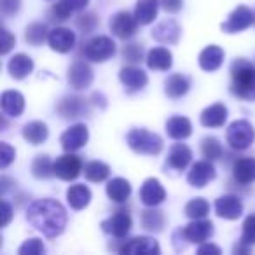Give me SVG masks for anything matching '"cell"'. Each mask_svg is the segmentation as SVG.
<instances>
[{
	"instance_id": "1",
	"label": "cell",
	"mask_w": 255,
	"mask_h": 255,
	"mask_svg": "<svg viewBox=\"0 0 255 255\" xmlns=\"http://www.w3.org/2000/svg\"><path fill=\"white\" fill-rule=\"evenodd\" d=\"M67 212L54 199H37L26 210V220L39 233L47 238H56L65 231L67 226Z\"/></svg>"
},
{
	"instance_id": "2",
	"label": "cell",
	"mask_w": 255,
	"mask_h": 255,
	"mask_svg": "<svg viewBox=\"0 0 255 255\" xmlns=\"http://www.w3.org/2000/svg\"><path fill=\"white\" fill-rule=\"evenodd\" d=\"M231 91L241 100H255V65L248 60H236L231 65Z\"/></svg>"
},
{
	"instance_id": "3",
	"label": "cell",
	"mask_w": 255,
	"mask_h": 255,
	"mask_svg": "<svg viewBox=\"0 0 255 255\" xmlns=\"http://www.w3.org/2000/svg\"><path fill=\"white\" fill-rule=\"evenodd\" d=\"M128 145L131 147L136 154H143V156H157L163 150V140L159 135L152 131H147L142 128L131 129L126 136Z\"/></svg>"
},
{
	"instance_id": "4",
	"label": "cell",
	"mask_w": 255,
	"mask_h": 255,
	"mask_svg": "<svg viewBox=\"0 0 255 255\" xmlns=\"http://www.w3.org/2000/svg\"><path fill=\"white\" fill-rule=\"evenodd\" d=\"M227 143L236 150H245L254 143L255 140V129L248 121L240 119L234 121L227 128Z\"/></svg>"
},
{
	"instance_id": "5",
	"label": "cell",
	"mask_w": 255,
	"mask_h": 255,
	"mask_svg": "<svg viewBox=\"0 0 255 255\" xmlns=\"http://www.w3.org/2000/svg\"><path fill=\"white\" fill-rule=\"evenodd\" d=\"M114 54H116V42L110 37H95L84 47V56L95 63H103Z\"/></svg>"
},
{
	"instance_id": "6",
	"label": "cell",
	"mask_w": 255,
	"mask_h": 255,
	"mask_svg": "<svg viewBox=\"0 0 255 255\" xmlns=\"http://www.w3.org/2000/svg\"><path fill=\"white\" fill-rule=\"evenodd\" d=\"M255 23V12L248 9L247 5H240L229 14L226 23H222V32L226 33H238L250 28Z\"/></svg>"
},
{
	"instance_id": "7",
	"label": "cell",
	"mask_w": 255,
	"mask_h": 255,
	"mask_svg": "<svg viewBox=\"0 0 255 255\" xmlns=\"http://www.w3.org/2000/svg\"><path fill=\"white\" fill-rule=\"evenodd\" d=\"M138 25L140 23L135 16H131L128 11H121L117 14H114L112 19H110V32L116 37H119V39L126 40L135 35Z\"/></svg>"
},
{
	"instance_id": "8",
	"label": "cell",
	"mask_w": 255,
	"mask_h": 255,
	"mask_svg": "<svg viewBox=\"0 0 255 255\" xmlns=\"http://www.w3.org/2000/svg\"><path fill=\"white\" fill-rule=\"evenodd\" d=\"M82 171V161L79 159L74 154H63L54 161V175H56L60 180L70 182L81 175Z\"/></svg>"
},
{
	"instance_id": "9",
	"label": "cell",
	"mask_w": 255,
	"mask_h": 255,
	"mask_svg": "<svg viewBox=\"0 0 255 255\" xmlns=\"http://www.w3.org/2000/svg\"><path fill=\"white\" fill-rule=\"evenodd\" d=\"M182 234H184V238H185L187 243L201 245V243H205L208 238H212L213 224L210 222V220H205V219H194L189 226L184 227Z\"/></svg>"
},
{
	"instance_id": "10",
	"label": "cell",
	"mask_w": 255,
	"mask_h": 255,
	"mask_svg": "<svg viewBox=\"0 0 255 255\" xmlns=\"http://www.w3.org/2000/svg\"><path fill=\"white\" fill-rule=\"evenodd\" d=\"M89 131L84 124H74L67 129V131L61 135L60 142L67 152H75V150L82 149V147L88 143Z\"/></svg>"
},
{
	"instance_id": "11",
	"label": "cell",
	"mask_w": 255,
	"mask_h": 255,
	"mask_svg": "<svg viewBox=\"0 0 255 255\" xmlns=\"http://www.w3.org/2000/svg\"><path fill=\"white\" fill-rule=\"evenodd\" d=\"M131 226H133V220L129 217V213L126 212H117L110 219L102 222V229L114 238H124L131 231Z\"/></svg>"
},
{
	"instance_id": "12",
	"label": "cell",
	"mask_w": 255,
	"mask_h": 255,
	"mask_svg": "<svg viewBox=\"0 0 255 255\" xmlns=\"http://www.w3.org/2000/svg\"><path fill=\"white\" fill-rule=\"evenodd\" d=\"M121 254H131V255H157L161 252L159 243H157L154 238H147V236H140V238H133V240L126 241L123 247L119 248Z\"/></svg>"
},
{
	"instance_id": "13",
	"label": "cell",
	"mask_w": 255,
	"mask_h": 255,
	"mask_svg": "<svg viewBox=\"0 0 255 255\" xmlns=\"http://www.w3.org/2000/svg\"><path fill=\"white\" fill-rule=\"evenodd\" d=\"M215 168H213V164L210 163L208 159L206 161H198V163L192 164L191 171H189L187 175V182L192 185V187H205L208 182H212L213 178H215Z\"/></svg>"
},
{
	"instance_id": "14",
	"label": "cell",
	"mask_w": 255,
	"mask_h": 255,
	"mask_svg": "<svg viewBox=\"0 0 255 255\" xmlns=\"http://www.w3.org/2000/svg\"><path fill=\"white\" fill-rule=\"evenodd\" d=\"M166 198V191L161 185V182L157 178H147L143 182L142 189H140V201L145 206H157L164 201Z\"/></svg>"
},
{
	"instance_id": "15",
	"label": "cell",
	"mask_w": 255,
	"mask_h": 255,
	"mask_svg": "<svg viewBox=\"0 0 255 255\" xmlns=\"http://www.w3.org/2000/svg\"><path fill=\"white\" fill-rule=\"evenodd\" d=\"M68 82L74 89H88L93 82V70L84 61H75L68 70Z\"/></svg>"
},
{
	"instance_id": "16",
	"label": "cell",
	"mask_w": 255,
	"mask_h": 255,
	"mask_svg": "<svg viewBox=\"0 0 255 255\" xmlns=\"http://www.w3.org/2000/svg\"><path fill=\"white\" fill-rule=\"evenodd\" d=\"M47 42L56 53H68L75 46V33L68 28H54L49 32Z\"/></svg>"
},
{
	"instance_id": "17",
	"label": "cell",
	"mask_w": 255,
	"mask_h": 255,
	"mask_svg": "<svg viewBox=\"0 0 255 255\" xmlns=\"http://www.w3.org/2000/svg\"><path fill=\"white\" fill-rule=\"evenodd\" d=\"M215 212L220 219L226 220H236L243 213V203L236 198V196H222L217 199L215 203Z\"/></svg>"
},
{
	"instance_id": "18",
	"label": "cell",
	"mask_w": 255,
	"mask_h": 255,
	"mask_svg": "<svg viewBox=\"0 0 255 255\" xmlns=\"http://www.w3.org/2000/svg\"><path fill=\"white\" fill-rule=\"evenodd\" d=\"M119 79H121V82H123L128 89H131V91L143 89L147 86V82H149L145 72H143L142 68H138V67H133V65L121 68Z\"/></svg>"
},
{
	"instance_id": "19",
	"label": "cell",
	"mask_w": 255,
	"mask_h": 255,
	"mask_svg": "<svg viewBox=\"0 0 255 255\" xmlns=\"http://www.w3.org/2000/svg\"><path fill=\"white\" fill-rule=\"evenodd\" d=\"M192 159V150L185 143H175L166 157V164L175 171H184Z\"/></svg>"
},
{
	"instance_id": "20",
	"label": "cell",
	"mask_w": 255,
	"mask_h": 255,
	"mask_svg": "<svg viewBox=\"0 0 255 255\" xmlns=\"http://www.w3.org/2000/svg\"><path fill=\"white\" fill-rule=\"evenodd\" d=\"M152 37L161 44H177L180 39V26L173 19L161 21L156 28L152 30Z\"/></svg>"
},
{
	"instance_id": "21",
	"label": "cell",
	"mask_w": 255,
	"mask_h": 255,
	"mask_svg": "<svg viewBox=\"0 0 255 255\" xmlns=\"http://www.w3.org/2000/svg\"><path fill=\"white\" fill-rule=\"evenodd\" d=\"M227 119V109L222 103H213V105L206 107L205 110L199 116V121H201L203 126L206 128H220L224 126Z\"/></svg>"
},
{
	"instance_id": "22",
	"label": "cell",
	"mask_w": 255,
	"mask_h": 255,
	"mask_svg": "<svg viewBox=\"0 0 255 255\" xmlns=\"http://www.w3.org/2000/svg\"><path fill=\"white\" fill-rule=\"evenodd\" d=\"M7 70L9 74H11V77L18 79V81H21V79L28 77L30 74H32L33 70V60L30 56H26V54H14V56L9 60L7 63Z\"/></svg>"
},
{
	"instance_id": "23",
	"label": "cell",
	"mask_w": 255,
	"mask_h": 255,
	"mask_svg": "<svg viewBox=\"0 0 255 255\" xmlns=\"http://www.w3.org/2000/svg\"><path fill=\"white\" fill-rule=\"evenodd\" d=\"M166 133L173 140H185L191 136L192 133V124L187 117L173 116L168 119L166 123Z\"/></svg>"
},
{
	"instance_id": "24",
	"label": "cell",
	"mask_w": 255,
	"mask_h": 255,
	"mask_svg": "<svg viewBox=\"0 0 255 255\" xmlns=\"http://www.w3.org/2000/svg\"><path fill=\"white\" fill-rule=\"evenodd\" d=\"M224 61V49L219 46H208L199 54V67L206 72H215Z\"/></svg>"
},
{
	"instance_id": "25",
	"label": "cell",
	"mask_w": 255,
	"mask_h": 255,
	"mask_svg": "<svg viewBox=\"0 0 255 255\" xmlns=\"http://www.w3.org/2000/svg\"><path fill=\"white\" fill-rule=\"evenodd\" d=\"M147 67L150 70H170L173 65V56L166 47H154L147 54Z\"/></svg>"
},
{
	"instance_id": "26",
	"label": "cell",
	"mask_w": 255,
	"mask_h": 255,
	"mask_svg": "<svg viewBox=\"0 0 255 255\" xmlns=\"http://www.w3.org/2000/svg\"><path fill=\"white\" fill-rule=\"evenodd\" d=\"M0 103H2V110L11 117H19L25 110V98L18 91H4Z\"/></svg>"
},
{
	"instance_id": "27",
	"label": "cell",
	"mask_w": 255,
	"mask_h": 255,
	"mask_svg": "<svg viewBox=\"0 0 255 255\" xmlns=\"http://www.w3.org/2000/svg\"><path fill=\"white\" fill-rule=\"evenodd\" d=\"M233 175L240 184L255 182V159L254 157H241L234 163Z\"/></svg>"
},
{
	"instance_id": "28",
	"label": "cell",
	"mask_w": 255,
	"mask_h": 255,
	"mask_svg": "<svg viewBox=\"0 0 255 255\" xmlns=\"http://www.w3.org/2000/svg\"><path fill=\"white\" fill-rule=\"evenodd\" d=\"M86 100L79 98V96H67L61 100V103L58 105V112L61 114V117L65 119H75L81 117L86 112Z\"/></svg>"
},
{
	"instance_id": "29",
	"label": "cell",
	"mask_w": 255,
	"mask_h": 255,
	"mask_svg": "<svg viewBox=\"0 0 255 255\" xmlns=\"http://www.w3.org/2000/svg\"><path fill=\"white\" fill-rule=\"evenodd\" d=\"M47 135H49V129L44 123L40 121H32V123L25 124L23 126V138L26 140L32 145H40L47 140Z\"/></svg>"
},
{
	"instance_id": "30",
	"label": "cell",
	"mask_w": 255,
	"mask_h": 255,
	"mask_svg": "<svg viewBox=\"0 0 255 255\" xmlns=\"http://www.w3.org/2000/svg\"><path fill=\"white\" fill-rule=\"evenodd\" d=\"M131 194V184L126 178H112L107 184V196L116 203H124Z\"/></svg>"
},
{
	"instance_id": "31",
	"label": "cell",
	"mask_w": 255,
	"mask_h": 255,
	"mask_svg": "<svg viewBox=\"0 0 255 255\" xmlns=\"http://www.w3.org/2000/svg\"><path fill=\"white\" fill-rule=\"evenodd\" d=\"M67 201L74 210H82L91 201V191L84 184H75L67 191Z\"/></svg>"
},
{
	"instance_id": "32",
	"label": "cell",
	"mask_w": 255,
	"mask_h": 255,
	"mask_svg": "<svg viewBox=\"0 0 255 255\" xmlns=\"http://www.w3.org/2000/svg\"><path fill=\"white\" fill-rule=\"evenodd\" d=\"M159 0H138L135 7V18L140 25H149L156 19L157 9H159Z\"/></svg>"
},
{
	"instance_id": "33",
	"label": "cell",
	"mask_w": 255,
	"mask_h": 255,
	"mask_svg": "<svg viewBox=\"0 0 255 255\" xmlns=\"http://www.w3.org/2000/svg\"><path fill=\"white\" fill-rule=\"evenodd\" d=\"M89 4V0H58L53 12L58 19H68L74 12H81Z\"/></svg>"
},
{
	"instance_id": "34",
	"label": "cell",
	"mask_w": 255,
	"mask_h": 255,
	"mask_svg": "<svg viewBox=\"0 0 255 255\" xmlns=\"http://www.w3.org/2000/svg\"><path fill=\"white\" fill-rule=\"evenodd\" d=\"M189 91V79L182 74H173L164 81V93L170 98H182Z\"/></svg>"
},
{
	"instance_id": "35",
	"label": "cell",
	"mask_w": 255,
	"mask_h": 255,
	"mask_svg": "<svg viewBox=\"0 0 255 255\" xmlns=\"http://www.w3.org/2000/svg\"><path fill=\"white\" fill-rule=\"evenodd\" d=\"M110 175L109 164L102 163V161H91L84 166V177L89 182H103L107 180Z\"/></svg>"
},
{
	"instance_id": "36",
	"label": "cell",
	"mask_w": 255,
	"mask_h": 255,
	"mask_svg": "<svg viewBox=\"0 0 255 255\" xmlns=\"http://www.w3.org/2000/svg\"><path fill=\"white\" fill-rule=\"evenodd\" d=\"M47 37H49V32L44 23H32L25 30V40L32 46H40Z\"/></svg>"
},
{
	"instance_id": "37",
	"label": "cell",
	"mask_w": 255,
	"mask_h": 255,
	"mask_svg": "<svg viewBox=\"0 0 255 255\" xmlns=\"http://www.w3.org/2000/svg\"><path fill=\"white\" fill-rule=\"evenodd\" d=\"M32 173L35 178H49L54 175V163L47 156H37L32 163Z\"/></svg>"
},
{
	"instance_id": "38",
	"label": "cell",
	"mask_w": 255,
	"mask_h": 255,
	"mask_svg": "<svg viewBox=\"0 0 255 255\" xmlns=\"http://www.w3.org/2000/svg\"><path fill=\"white\" fill-rule=\"evenodd\" d=\"M210 212V205L206 199L203 198H196V199H191V201L185 205V215L189 219H205Z\"/></svg>"
},
{
	"instance_id": "39",
	"label": "cell",
	"mask_w": 255,
	"mask_h": 255,
	"mask_svg": "<svg viewBox=\"0 0 255 255\" xmlns=\"http://www.w3.org/2000/svg\"><path fill=\"white\" fill-rule=\"evenodd\" d=\"M201 152L208 161H215L222 157V145L215 136H206L201 142Z\"/></svg>"
},
{
	"instance_id": "40",
	"label": "cell",
	"mask_w": 255,
	"mask_h": 255,
	"mask_svg": "<svg viewBox=\"0 0 255 255\" xmlns=\"http://www.w3.org/2000/svg\"><path fill=\"white\" fill-rule=\"evenodd\" d=\"M142 224L147 231H156V233H159L164 226V217H163V213L157 212V210H145V212L142 213Z\"/></svg>"
},
{
	"instance_id": "41",
	"label": "cell",
	"mask_w": 255,
	"mask_h": 255,
	"mask_svg": "<svg viewBox=\"0 0 255 255\" xmlns=\"http://www.w3.org/2000/svg\"><path fill=\"white\" fill-rule=\"evenodd\" d=\"M19 255H40L46 252V247H44V243L39 240V238H30V240H26L25 243L19 247Z\"/></svg>"
},
{
	"instance_id": "42",
	"label": "cell",
	"mask_w": 255,
	"mask_h": 255,
	"mask_svg": "<svg viewBox=\"0 0 255 255\" xmlns=\"http://www.w3.org/2000/svg\"><path fill=\"white\" fill-rule=\"evenodd\" d=\"M123 56L129 63H140L143 60V49L140 44H128L123 49Z\"/></svg>"
},
{
	"instance_id": "43",
	"label": "cell",
	"mask_w": 255,
	"mask_h": 255,
	"mask_svg": "<svg viewBox=\"0 0 255 255\" xmlns=\"http://www.w3.org/2000/svg\"><path fill=\"white\" fill-rule=\"evenodd\" d=\"M241 241L247 245H255V215L247 217L243 222V234H241Z\"/></svg>"
},
{
	"instance_id": "44",
	"label": "cell",
	"mask_w": 255,
	"mask_h": 255,
	"mask_svg": "<svg viewBox=\"0 0 255 255\" xmlns=\"http://www.w3.org/2000/svg\"><path fill=\"white\" fill-rule=\"evenodd\" d=\"M98 18H96L95 14H82V16H79L77 18V26L82 30L84 33H91L93 30L96 28V25H98Z\"/></svg>"
},
{
	"instance_id": "45",
	"label": "cell",
	"mask_w": 255,
	"mask_h": 255,
	"mask_svg": "<svg viewBox=\"0 0 255 255\" xmlns=\"http://www.w3.org/2000/svg\"><path fill=\"white\" fill-rule=\"evenodd\" d=\"M0 150H2V154H0V168H7L9 164L14 161L16 152H14V149L5 142L0 143Z\"/></svg>"
},
{
	"instance_id": "46",
	"label": "cell",
	"mask_w": 255,
	"mask_h": 255,
	"mask_svg": "<svg viewBox=\"0 0 255 255\" xmlns=\"http://www.w3.org/2000/svg\"><path fill=\"white\" fill-rule=\"evenodd\" d=\"M19 0H0V7L5 16H12L19 11Z\"/></svg>"
},
{
	"instance_id": "47",
	"label": "cell",
	"mask_w": 255,
	"mask_h": 255,
	"mask_svg": "<svg viewBox=\"0 0 255 255\" xmlns=\"http://www.w3.org/2000/svg\"><path fill=\"white\" fill-rule=\"evenodd\" d=\"M161 7L170 14H177L182 7H184V0H159Z\"/></svg>"
},
{
	"instance_id": "48",
	"label": "cell",
	"mask_w": 255,
	"mask_h": 255,
	"mask_svg": "<svg viewBox=\"0 0 255 255\" xmlns=\"http://www.w3.org/2000/svg\"><path fill=\"white\" fill-rule=\"evenodd\" d=\"M14 46V35L9 33V30L2 28V54H7Z\"/></svg>"
},
{
	"instance_id": "49",
	"label": "cell",
	"mask_w": 255,
	"mask_h": 255,
	"mask_svg": "<svg viewBox=\"0 0 255 255\" xmlns=\"http://www.w3.org/2000/svg\"><path fill=\"white\" fill-rule=\"evenodd\" d=\"M11 217H12V210H11V206H9V203L2 201V227L7 226Z\"/></svg>"
},
{
	"instance_id": "50",
	"label": "cell",
	"mask_w": 255,
	"mask_h": 255,
	"mask_svg": "<svg viewBox=\"0 0 255 255\" xmlns=\"http://www.w3.org/2000/svg\"><path fill=\"white\" fill-rule=\"evenodd\" d=\"M198 254H217L219 255L220 254V248L219 247H215V245H212V243H201V247L198 248Z\"/></svg>"
},
{
	"instance_id": "51",
	"label": "cell",
	"mask_w": 255,
	"mask_h": 255,
	"mask_svg": "<svg viewBox=\"0 0 255 255\" xmlns=\"http://www.w3.org/2000/svg\"><path fill=\"white\" fill-rule=\"evenodd\" d=\"M254 25H255V23H254Z\"/></svg>"
}]
</instances>
